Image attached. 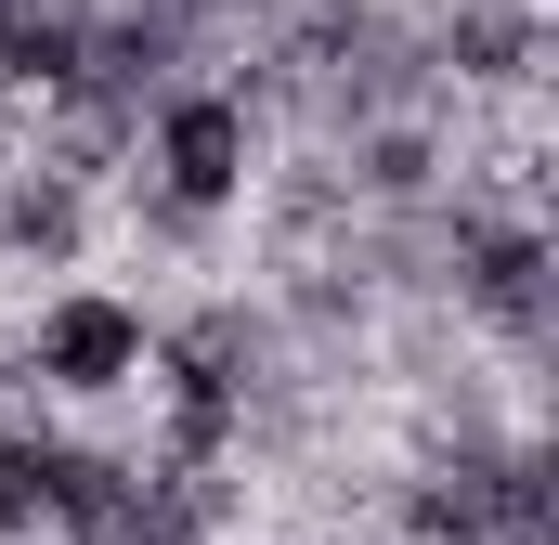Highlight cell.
I'll return each mask as SVG.
<instances>
[{"instance_id": "7a4b0ae2", "label": "cell", "mask_w": 559, "mask_h": 545, "mask_svg": "<svg viewBox=\"0 0 559 545\" xmlns=\"http://www.w3.org/2000/svg\"><path fill=\"white\" fill-rule=\"evenodd\" d=\"M417 65L442 105H468V92H534V65H547V0H429L417 13Z\"/></svg>"}, {"instance_id": "6da1fadb", "label": "cell", "mask_w": 559, "mask_h": 545, "mask_svg": "<svg viewBox=\"0 0 559 545\" xmlns=\"http://www.w3.org/2000/svg\"><path fill=\"white\" fill-rule=\"evenodd\" d=\"M0 377L39 415H118V403H143V377H156V312H143L118 272H66V286H39L26 325L0 338Z\"/></svg>"}, {"instance_id": "3957f363", "label": "cell", "mask_w": 559, "mask_h": 545, "mask_svg": "<svg viewBox=\"0 0 559 545\" xmlns=\"http://www.w3.org/2000/svg\"><path fill=\"white\" fill-rule=\"evenodd\" d=\"M286 545H352V533H286Z\"/></svg>"}]
</instances>
